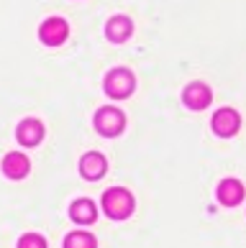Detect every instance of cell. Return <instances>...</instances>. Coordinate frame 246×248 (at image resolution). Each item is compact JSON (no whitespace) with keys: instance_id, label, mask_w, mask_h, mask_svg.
Returning <instances> with one entry per match:
<instances>
[{"instance_id":"cell-1","label":"cell","mask_w":246,"mask_h":248,"mask_svg":"<svg viewBox=\"0 0 246 248\" xmlns=\"http://www.w3.org/2000/svg\"><path fill=\"white\" fill-rule=\"evenodd\" d=\"M103 210L108 217L113 220H123L133 213V195L123 187H113L103 195Z\"/></svg>"},{"instance_id":"cell-2","label":"cell","mask_w":246,"mask_h":248,"mask_svg":"<svg viewBox=\"0 0 246 248\" xmlns=\"http://www.w3.org/2000/svg\"><path fill=\"white\" fill-rule=\"evenodd\" d=\"M133 87H136V77H133V72L126 69V67H115L105 75V93L115 100L129 97L133 93Z\"/></svg>"},{"instance_id":"cell-3","label":"cell","mask_w":246,"mask_h":248,"mask_svg":"<svg viewBox=\"0 0 246 248\" xmlns=\"http://www.w3.org/2000/svg\"><path fill=\"white\" fill-rule=\"evenodd\" d=\"M95 128H98V133H103V136H118L126 128V118L123 113L118 108H111V105H105V108H100L98 113H95Z\"/></svg>"},{"instance_id":"cell-4","label":"cell","mask_w":246,"mask_h":248,"mask_svg":"<svg viewBox=\"0 0 246 248\" xmlns=\"http://www.w3.org/2000/svg\"><path fill=\"white\" fill-rule=\"evenodd\" d=\"M67 36H69V26H67L65 18H57V16L47 18L39 29V39L44 44H49V46H57V44H62Z\"/></svg>"},{"instance_id":"cell-5","label":"cell","mask_w":246,"mask_h":248,"mask_svg":"<svg viewBox=\"0 0 246 248\" xmlns=\"http://www.w3.org/2000/svg\"><path fill=\"white\" fill-rule=\"evenodd\" d=\"M211 125H213V131H215L218 136L229 139V136H233V133L241 128V115L236 113L233 108H221V110H218V113L213 115Z\"/></svg>"},{"instance_id":"cell-6","label":"cell","mask_w":246,"mask_h":248,"mask_svg":"<svg viewBox=\"0 0 246 248\" xmlns=\"http://www.w3.org/2000/svg\"><path fill=\"white\" fill-rule=\"evenodd\" d=\"M185 103L193 108V110H203L211 105V100H213V90L205 85V82H193V85H187L185 87Z\"/></svg>"},{"instance_id":"cell-7","label":"cell","mask_w":246,"mask_h":248,"mask_svg":"<svg viewBox=\"0 0 246 248\" xmlns=\"http://www.w3.org/2000/svg\"><path fill=\"white\" fill-rule=\"evenodd\" d=\"M29 169H31V164L21 151H11L3 156V174L8 179H23L29 174Z\"/></svg>"},{"instance_id":"cell-8","label":"cell","mask_w":246,"mask_h":248,"mask_svg":"<svg viewBox=\"0 0 246 248\" xmlns=\"http://www.w3.org/2000/svg\"><path fill=\"white\" fill-rule=\"evenodd\" d=\"M105 169H108L105 156L98 154V151H90L80 159V171H82V177H87V179H100L105 174Z\"/></svg>"},{"instance_id":"cell-9","label":"cell","mask_w":246,"mask_h":248,"mask_svg":"<svg viewBox=\"0 0 246 248\" xmlns=\"http://www.w3.org/2000/svg\"><path fill=\"white\" fill-rule=\"evenodd\" d=\"M244 200V185L239 179H223L218 185V202L226 207H233Z\"/></svg>"},{"instance_id":"cell-10","label":"cell","mask_w":246,"mask_h":248,"mask_svg":"<svg viewBox=\"0 0 246 248\" xmlns=\"http://www.w3.org/2000/svg\"><path fill=\"white\" fill-rule=\"evenodd\" d=\"M105 33H108V39L115 41V44L131 39V33H133L131 18L129 16H113L111 21H108V26H105Z\"/></svg>"},{"instance_id":"cell-11","label":"cell","mask_w":246,"mask_h":248,"mask_svg":"<svg viewBox=\"0 0 246 248\" xmlns=\"http://www.w3.org/2000/svg\"><path fill=\"white\" fill-rule=\"evenodd\" d=\"M69 217L75 220V223H80V225H90V223H95V217H98L95 202H93V200H87V197L75 200V202L69 205Z\"/></svg>"},{"instance_id":"cell-12","label":"cell","mask_w":246,"mask_h":248,"mask_svg":"<svg viewBox=\"0 0 246 248\" xmlns=\"http://www.w3.org/2000/svg\"><path fill=\"white\" fill-rule=\"evenodd\" d=\"M16 136L23 146H36L44 139V125H41V121H36V118H26V121H21V125H18Z\"/></svg>"},{"instance_id":"cell-13","label":"cell","mask_w":246,"mask_h":248,"mask_svg":"<svg viewBox=\"0 0 246 248\" xmlns=\"http://www.w3.org/2000/svg\"><path fill=\"white\" fill-rule=\"evenodd\" d=\"M65 248H98V241L87 231H75L65 238Z\"/></svg>"},{"instance_id":"cell-14","label":"cell","mask_w":246,"mask_h":248,"mask_svg":"<svg viewBox=\"0 0 246 248\" xmlns=\"http://www.w3.org/2000/svg\"><path fill=\"white\" fill-rule=\"evenodd\" d=\"M18 248H47V241L39 233H26L21 241H18Z\"/></svg>"}]
</instances>
